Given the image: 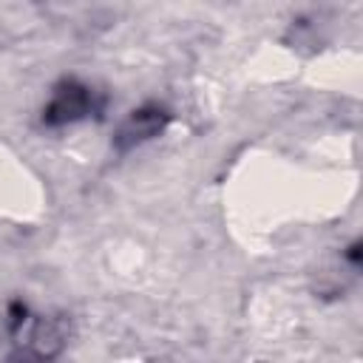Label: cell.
I'll use <instances>...</instances> for the list:
<instances>
[{
	"instance_id": "6da1fadb",
	"label": "cell",
	"mask_w": 363,
	"mask_h": 363,
	"mask_svg": "<svg viewBox=\"0 0 363 363\" xmlns=\"http://www.w3.org/2000/svg\"><path fill=\"white\" fill-rule=\"evenodd\" d=\"M88 108H91V94H88V88H82V85H77V82H68V85H62V88L54 94L51 105L45 108V122H48V125L74 122V119L85 116Z\"/></svg>"
},
{
	"instance_id": "7a4b0ae2",
	"label": "cell",
	"mask_w": 363,
	"mask_h": 363,
	"mask_svg": "<svg viewBox=\"0 0 363 363\" xmlns=\"http://www.w3.org/2000/svg\"><path fill=\"white\" fill-rule=\"evenodd\" d=\"M164 125V111L162 108H142V111H133V116L119 128L116 133V147L119 150H128L150 136H156Z\"/></svg>"
}]
</instances>
